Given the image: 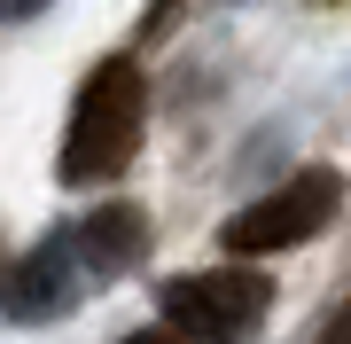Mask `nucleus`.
<instances>
[{"label":"nucleus","mask_w":351,"mask_h":344,"mask_svg":"<svg viewBox=\"0 0 351 344\" xmlns=\"http://www.w3.org/2000/svg\"><path fill=\"white\" fill-rule=\"evenodd\" d=\"M0 306H8V321H63L78 306V242L55 235L32 258H16V274L0 282Z\"/></svg>","instance_id":"4"},{"label":"nucleus","mask_w":351,"mask_h":344,"mask_svg":"<svg viewBox=\"0 0 351 344\" xmlns=\"http://www.w3.org/2000/svg\"><path fill=\"white\" fill-rule=\"evenodd\" d=\"M141 117H149L141 63H125V55L94 63L86 87H78V102H71V133H63V157H55V180L94 188V180L125 172L133 149H141Z\"/></svg>","instance_id":"1"},{"label":"nucleus","mask_w":351,"mask_h":344,"mask_svg":"<svg viewBox=\"0 0 351 344\" xmlns=\"http://www.w3.org/2000/svg\"><path fill=\"white\" fill-rule=\"evenodd\" d=\"M320 344H351V306H343V313H336V321L320 329Z\"/></svg>","instance_id":"6"},{"label":"nucleus","mask_w":351,"mask_h":344,"mask_svg":"<svg viewBox=\"0 0 351 344\" xmlns=\"http://www.w3.org/2000/svg\"><path fill=\"white\" fill-rule=\"evenodd\" d=\"M265 306H274V290L250 266H211V274L164 282V321L180 336H195V344H242L265 321Z\"/></svg>","instance_id":"3"},{"label":"nucleus","mask_w":351,"mask_h":344,"mask_svg":"<svg viewBox=\"0 0 351 344\" xmlns=\"http://www.w3.org/2000/svg\"><path fill=\"white\" fill-rule=\"evenodd\" d=\"M125 344H172V329H133Z\"/></svg>","instance_id":"8"},{"label":"nucleus","mask_w":351,"mask_h":344,"mask_svg":"<svg viewBox=\"0 0 351 344\" xmlns=\"http://www.w3.org/2000/svg\"><path fill=\"white\" fill-rule=\"evenodd\" d=\"M47 0H0V16H39Z\"/></svg>","instance_id":"7"},{"label":"nucleus","mask_w":351,"mask_h":344,"mask_svg":"<svg viewBox=\"0 0 351 344\" xmlns=\"http://www.w3.org/2000/svg\"><path fill=\"white\" fill-rule=\"evenodd\" d=\"M336 211H343V180H336V172H297V180H281V188H265L258 204H242V211L219 227V242H226L234 258L297 251V242H313Z\"/></svg>","instance_id":"2"},{"label":"nucleus","mask_w":351,"mask_h":344,"mask_svg":"<svg viewBox=\"0 0 351 344\" xmlns=\"http://www.w3.org/2000/svg\"><path fill=\"white\" fill-rule=\"evenodd\" d=\"M71 242H78V258H86L94 274H125V266H141V251H149V219L133 204H101V211H86L71 227Z\"/></svg>","instance_id":"5"}]
</instances>
